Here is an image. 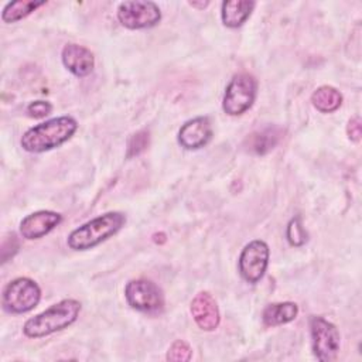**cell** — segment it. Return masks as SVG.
Here are the masks:
<instances>
[{
    "label": "cell",
    "mask_w": 362,
    "mask_h": 362,
    "mask_svg": "<svg viewBox=\"0 0 362 362\" xmlns=\"http://www.w3.org/2000/svg\"><path fill=\"white\" fill-rule=\"evenodd\" d=\"M127 304L141 313H158L164 308V296L161 288L151 280H130L124 287Z\"/></svg>",
    "instance_id": "8992f818"
},
{
    "label": "cell",
    "mask_w": 362,
    "mask_h": 362,
    "mask_svg": "<svg viewBox=\"0 0 362 362\" xmlns=\"http://www.w3.org/2000/svg\"><path fill=\"white\" fill-rule=\"evenodd\" d=\"M41 300L40 286L28 279L18 277L11 280L3 290V307L11 314H24L31 311Z\"/></svg>",
    "instance_id": "5b68a950"
},
{
    "label": "cell",
    "mask_w": 362,
    "mask_h": 362,
    "mask_svg": "<svg viewBox=\"0 0 362 362\" xmlns=\"http://www.w3.org/2000/svg\"><path fill=\"white\" fill-rule=\"evenodd\" d=\"M257 92V82L256 79L246 74H236L228 83L223 100H222V109L229 116H239L243 115L246 110H249L256 99Z\"/></svg>",
    "instance_id": "277c9868"
},
{
    "label": "cell",
    "mask_w": 362,
    "mask_h": 362,
    "mask_svg": "<svg viewBox=\"0 0 362 362\" xmlns=\"http://www.w3.org/2000/svg\"><path fill=\"white\" fill-rule=\"evenodd\" d=\"M311 102L317 110L322 113H331L341 106L342 95L334 86L322 85L313 92Z\"/></svg>",
    "instance_id": "e0dca14e"
},
{
    "label": "cell",
    "mask_w": 362,
    "mask_h": 362,
    "mask_svg": "<svg viewBox=\"0 0 362 362\" xmlns=\"http://www.w3.org/2000/svg\"><path fill=\"white\" fill-rule=\"evenodd\" d=\"M286 238L291 246H303L307 242V232L303 226L300 216H294L287 223Z\"/></svg>",
    "instance_id": "d6986e66"
},
{
    "label": "cell",
    "mask_w": 362,
    "mask_h": 362,
    "mask_svg": "<svg viewBox=\"0 0 362 362\" xmlns=\"http://www.w3.org/2000/svg\"><path fill=\"white\" fill-rule=\"evenodd\" d=\"M126 223V216L122 212H106L99 215L82 226L74 229L66 243L72 250H88L116 235Z\"/></svg>",
    "instance_id": "3957f363"
},
{
    "label": "cell",
    "mask_w": 362,
    "mask_h": 362,
    "mask_svg": "<svg viewBox=\"0 0 362 362\" xmlns=\"http://www.w3.org/2000/svg\"><path fill=\"white\" fill-rule=\"evenodd\" d=\"M62 221L61 214L54 211H37L20 222V233L24 239L34 240L49 233Z\"/></svg>",
    "instance_id": "8fae6325"
},
{
    "label": "cell",
    "mask_w": 362,
    "mask_h": 362,
    "mask_svg": "<svg viewBox=\"0 0 362 362\" xmlns=\"http://www.w3.org/2000/svg\"><path fill=\"white\" fill-rule=\"evenodd\" d=\"M283 136V130L276 126H267L250 133L245 140V147L249 153L263 156L272 151Z\"/></svg>",
    "instance_id": "5bb4252c"
},
{
    "label": "cell",
    "mask_w": 362,
    "mask_h": 362,
    "mask_svg": "<svg viewBox=\"0 0 362 362\" xmlns=\"http://www.w3.org/2000/svg\"><path fill=\"white\" fill-rule=\"evenodd\" d=\"M212 139V124L206 116H198L185 122L178 132V143L187 150H198Z\"/></svg>",
    "instance_id": "30bf717a"
},
{
    "label": "cell",
    "mask_w": 362,
    "mask_h": 362,
    "mask_svg": "<svg viewBox=\"0 0 362 362\" xmlns=\"http://www.w3.org/2000/svg\"><path fill=\"white\" fill-rule=\"evenodd\" d=\"M148 140H150V136H148L147 130H140V132L134 133L129 139V143H127V154H126L127 158H132V157L143 153L148 146Z\"/></svg>",
    "instance_id": "ffe728a7"
},
{
    "label": "cell",
    "mask_w": 362,
    "mask_h": 362,
    "mask_svg": "<svg viewBox=\"0 0 362 362\" xmlns=\"http://www.w3.org/2000/svg\"><path fill=\"white\" fill-rule=\"evenodd\" d=\"M269 246L266 242L256 239L249 242L239 256V272L247 283H257L269 266Z\"/></svg>",
    "instance_id": "9c48e42d"
},
{
    "label": "cell",
    "mask_w": 362,
    "mask_h": 362,
    "mask_svg": "<svg viewBox=\"0 0 362 362\" xmlns=\"http://www.w3.org/2000/svg\"><path fill=\"white\" fill-rule=\"evenodd\" d=\"M298 314V305L291 301L269 304L262 314L263 324L266 327H277L293 321Z\"/></svg>",
    "instance_id": "2e32d148"
},
{
    "label": "cell",
    "mask_w": 362,
    "mask_h": 362,
    "mask_svg": "<svg viewBox=\"0 0 362 362\" xmlns=\"http://www.w3.org/2000/svg\"><path fill=\"white\" fill-rule=\"evenodd\" d=\"M191 314L197 325L204 331H214L221 321L218 304L206 291H201L194 297L191 301Z\"/></svg>",
    "instance_id": "7c38bea8"
},
{
    "label": "cell",
    "mask_w": 362,
    "mask_h": 362,
    "mask_svg": "<svg viewBox=\"0 0 362 362\" xmlns=\"http://www.w3.org/2000/svg\"><path fill=\"white\" fill-rule=\"evenodd\" d=\"M45 1H37V0H17V1H10L4 6L3 13H1V20L4 23H16L18 20L25 18L30 16L33 11H35L38 7L44 6Z\"/></svg>",
    "instance_id": "ac0fdd59"
},
{
    "label": "cell",
    "mask_w": 362,
    "mask_h": 362,
    "mask_svg": "<svg viewBox=\"0 0 362 362\" xmlns=\"http://www.w3.org/2000/svg\"><path fill=\"white\" fill-rule=\"evenodd\" d=\"M81 303L74 298H65L48 307L42 313L28 318L23 332L28 338H41L61 331L74 324L79 315Z\"/></svg>",
    "instance_id": "7a4b0ae2"
},
{
    "label": "cell",
    "mask_w": 362,
    "mask_h": 362,
    "mask_svg": "<svg viewBox=\"0 0 362 362\" xmlns=\"http://www.w3.org/2000/svg\"><path fill=\"white\" fill-rule=\"evenodd\" d=\"M346 133H348V137H349L352 141H358V140L361 139V119H359L358 116L352 117V119L348 122Z\"/></svg>",
    "instance_id": "603a6c76"
},
{
    "label": "cell",
    "mask_w": 362,
    "mask_h": 362,
    "mask_svg": "<svg viewBox=\"0 0 362 362\" xmlns=\"http://www.w3.org/2000/svg\"><path fill=\"white\" fill-rule=\"evenodd\" d=\"M117 20L130 30L150 28L161 20V11L153 1H123L117 7Z\"/></svg>",
    "instance_id": "ba28073f"
},
{
    "label": "cell",
    "mask_w": 362,
    "mask_h": 362,
    "mask_svg": "<svg viewBox=\"0 0 362 362\" xmlns=\"http://www.w3.org/2000/svg\"><path fill=\"white\" fill-rule=\"evenodd\" d=\"M62 64L75 76H88L95 66V58L90 49L78 44H66L62 48Z\"/></svg>",
    "instance_id": "4fadbf2b"
},
{
    "label": "cell",
    "mask_w": 362,
    "mask_h": 362,
    "mask_svg": "<svg viewBox=\"0 0 362 362\" xmlns=\"http://www.w3.org/2000/svg\"><path fill=\"white\" fill-rule=\"evenodd\" d=\"M51 112H52V105L45 100H35L27 106L28 116H31L34 119H42V117L48 116Z\"/></svg>",
    "instance_id": "7402d4cb"
},
{
    "label": "cell",
    "mask_w": 362,
    "mask_h": 362,
    "mask_svg": "<svg viewBox=\"0 0 362 362\" xmlns=\"http://www.w3.org/2000/svg\"><path fill=\"white\" fill-rule=\"evenodd\" d=\"M256 3L249 0L223 1L221 8L222 23L229 28L240 27L252 14Z\"/></svg>",
    "instance_id": "9a60e30c"
},
{
    "label": "cell",
    "mask_w": 362,
    "mask_h": 362,
    "mask_svg": "<svg viewBox=\"0 0 362 362\" xmlns=\"http://www.w3.org/2000/svg\"><path fill=\"white\" fill-rule=\"evenodd\" d=\"M311 345L317 359L325 362L332 361L341 345V337L337 327L322 317L313 315L310 318Z\"/></svg>",
    "instance_id": "52a82bcc"
},
{
    "label": "cell",
    "mask_w": 362,
    "mask_h": 362,
    "mask_svg": "<svg viewBox=\"0 0 362 362\" xmlns=\"http://www.w3.org/2000/svg\"><path fill=\"white\" fill-rule=\"evenodd\" d=\"M76 129L78 122L72 116H59L25 130L20 143L28 153H44L68 141Z\"/></svg>",
    "instance_id": "6da1fadb"
},
{
    "label": "cell",
    "mask_w": 362,
    "mask_h": 362,
    "mask_svg": "<svg viewBox=\"0 0 362 362\" xmlns=\"http://www.w3.org/2000/svg\"><path fill=\"white\" fill-rule=\"evenodd\" d=\"M191 356H192V351L189 345L181 339L174 341L167 352V359L174 362H187L191 359Z\"/></svg>",
    "instance_id": "44dd1931"
}]
</instances>
